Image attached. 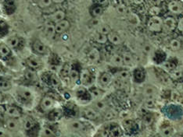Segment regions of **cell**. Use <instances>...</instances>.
<instances>
[{
	"label": "cell",
	"mask_w": 183,
	"mask_h": 137,
	"mask_svg": "<svg viewBox=\"0 0 183 137\" xmlns=\"http://www.w3.org/2000/svg\"><path fill=\"white\" fill-rule=\"evenodd\" d=\"M88 91H89L92 99H95V100L101 98L106 92L105 89L100 87L98 85L97 86H90V87L88 88Z\"/></svg>",
	"instance_id": "cell-13"
},
{
	"label": "cell",
	"mask_w": 183,
	"mask_h": 137,
	"mask_svg": "<svg viewBox=\"0 0 183 137\" xmlns=\"http://www.w3.org/2000/svg\"><path fill=\"white\" fill-rule=\"evenodd\" d=\"M94 40L96 42L99 44H102V45H104L106 44L108 42L107 35L106 34H103V33L98 32V33H96V35L94 36Z\"/></svg>",
	"instance_id": "cell-35"
},
{
	"label": "cell",
	"mask_w": 183,
	"mask_h": 137,
	"mask_svg": "<svg viewBox=\"0 0 183 137\" xmlns=\"http://www.w3.org/2000/svg\"><path fill=\"white\" fill-rule=\"evenodd\" d=\"M177 29V20L172 16H167L163 20V30L172 32Z\"/></svg>",
	"instance_id": "cell-12"
},
{
	"label": "cell",
	"mask_w": 183,
	"mask_h": 137,
	"mask_svg": "<svg viewBox=\"0 0 183 137\" xmlns=\"http://www.w3.org/2000/svg\"><path fill=\"white\" fill-rule=\"evenodd\" d=\"M4 100H5V97H4L3 94L2 93V91H0V104L3 103Z\"/></svg>",
	"instance_id": "cell-49"
},
{
	"label": "cell",
	"mask_w": 183,
	"mask_h": 137,
	"mask_svg": "<svg viewBox=\"0 0 183 137\" xmlns=\"http://www.w3.org/2000/svg\"><path fill=\"white\" fill-rule=\"evenodd\" d=\"M85 125L80 121H73L69 124V128L73 132H82L85 129Z\"/></svg>",
	"instance_id": "cell-29"
},
{
	"label": "cell",
	"mask_w": 183,
	"mask_h": 137,
	"mask_svg": "<svg viewBox=\"0 0 183 137\" xmlns=\"http://www.w3.org/2000/svg\"><path fill=\"white\" fill-rule=\"evenodd\" d=\"M87 59L88 62H92V63L97 62L100 59V51L96 48H92L87 54Z\"/></svg>",
	"instance_id": "cell-25"
},
{
	"label": "cell",
	"mask_w": 183,
	"mask_h": 137,
	"mask_svg": "<svg viewBox=\"0 0 183 137\" xmlns=\"http://www.w3.org/2000/svg\"><path fill=\"white\" fill-rule=\"evenodd\" d=\"M181 130H182V132H183V123L181 124Z\"/></svg>",
	"instance_id": "cell-53"
},
{
	"label": "cell",
	"mask_w": 183,
	"mask_h": 137,
	"mask_svg": "<svg viewBox=\"0 0 183 137\" xmlns=\"http://www.w3.org/2000/svg\"><path fill=\"white\" fill-rule=\"evenodd\" d=\"M2 65L0 64V72H2Z\"/></svg>",
	"instance_id": "cell-52"
},
{
	"label": "cell",
	"mask_w": 183,
	"mask_h": 137,
	"mask_svg": "<svg viewBox=\"0 0 183 137\" xmlns=\"http://www.w3.org/2000/svg\"><path fill=\"white\" fill-rule=\"evenodd\" d=\"M21 42V39L16 35L11 36L7 41V45L10 48H16L20 45Z\"/></svg>",
	"instance_id": "cell-30"
},
{
	"label": "cell",
	"mask_w": 183,
	"mask_h": 137,
	"mask_svg": "<svg viewBox=\"0 0 183 137\" xmlns=\"http://www.w3.org/2000/svg\"><path fill=\"white\" fill-rule=\"evenodd\" d=\"M41 132H42L41 135H42V136H55L56 135L54 131H53L49 127H44Z\"/></svg>",
	"instance_id": "cell-42"
},
{
	"label": "cell",
	"mask_w": 183,
	"mask_h": 137,
	"mask_svg": "<svg viewBox=\"0 0 183 137\" xmlns=\"http://www.w3.org/2000/svg\"><path fill=\"white\" fill-rule=\"evenodd\" d=\"M165 112L169 119H181V117L183 116V109L181 108V105L178 104H171L167 105Z\"/></svg>",
	"instance_id": "cell-1"
},
{
	"label": "cell",
	"mask_w": 183,
	"mask_h": 137,
	"mask_svg": "<svg viewBox=\"0 0 183 137\" xmlns=\"http://www.w3.org/2000/svg\"><path fill=\"white\" fill-rule=\"evenodd\" d=\"M110 62L113 66L117 67V68H120L124 65L123 58H122L121 54H119V53H114L110 57Z\"/></svg>",
	"instance_id": "cell-26"
},
{
	"label": "cell",
	"mask_w": 183,
	"mask_h": 137,
	"mask_svg": "<svg viewBox=\"0 0 183 137\" xmlns=\"http://www.w3.org/2000/svg\"><path fill=\"white\" fill-rule=\"evenodd\" d=\"M36 2H37L38 7L41 9L49 8L53 3L52 0H37Z\"/></svg>",
	"instance_id": "cell-38"
},
{
	"label": "cell",
	"mask_w": 183,
	"mask_h": 137,
	"mask_svg": "<svg viewBox=\"0 0 183 137\" xmlns=\"http://www.w3.org/2000/svg\"><path fill=\"white\" fill-rule=\"evenodd\" d=\"M79 77H80V74L77 72V70H76L74 68H71V73H70V80H71V81H77Z\"/></svg>",
	"instance_id": "cell-43"
},
{
	"label": "cell",
	"mask_w": 183,
	"mask_h": 137,
	"mask_svg": "<svg viewBox=\"0 0 183 137\" xmlns=\"http://www.w3.org/2000/svg\"><path fill=\"white\" fill-rule=\"evenodd\" d=\"M71 65L68 63L65 64L60 70L61 77H62L63 79H64V80L68 79V80L71 81V80H70V73H71Z\"/></svg>",
	"instance_id": "cell-32"
},
{
	"label": "cell",
	"mask_w": 183,
	"mask_h": 137,
	"mask_svg": "<svg viewBox=\"0 0 183 137\" xmlns=\"http://www.w3.org/2000/svg\"><path fill=\"white\" fill-rule=\"evenodd\" d=\"M167 9L173 14L179 15L183 12V4L179 0H171L167 4Z\"/></svg>",
	"instance_id": "cell-10"
},
{
	"label": "cell",
	"mask_w": 183,
	"mask_h": 137,
	"mask_svg": "<svg viewBox=\"0 0 183 137\" xmlns=\"http://www.w3.org/2000/svg\"><path fill=\"white\" fill-rule=\"evenodd\" d=\"M82 114V116L88 120H92V121L100 119V116H101V115H100V112H98V111L93 107L85 108L83 109Z\"/></svg>",
	"instance_id": "cell-8"
},
{
	"label": "cell",
	"mask_w": 183,
	"mask_h": 137,
	"mask_svg": "<svg viewBox=\"0 0 183 137\" xmlns=\"http://www.w3.org/2000/svg\"><path fill=\"white\" fill-rule=\"evenodd\" d=\"M158 131L161 135L163 136H171L175 134V128L172 126L171 123L169 121H163L160 123V126H158Z\"/></svg>",
	"instance_id": "cell-5"
},
{
	"label": "cell",
	"mask_w": 183,
	"mask_h": 137,
	"mask_svg": "<svg viewBox=\"0 0 183 137\" xmlns=\"http://www.w3.org/2000/svg\"><path fill=\"white\" fill-rule=\"evenodd\" d=\"M181 44L179 40L178 39H172L170 42V48L173 51H178L181 48Z\"/></svg>",
	"instance_id": "cell-39"
},
{
	"label": "cell",
	"mask_w": 183,
	"mask_h": 137,
	"mask_svg": "<svg viewBox=\"0 0 183 137\" xmlns=\"http://www.w3.org/2000/svg\"><path fill=\"white\" fill-rule=\"evenodd\" d=\"M24 77H25L26 80L31 82H36L38 80V75L36 73L35 70L32 69V68H28V67L24 71Z\"/></svg>",
	"instance_id": "cell-28"
},
{
	"label": "cell",
	"mask_w": 183,
	"mask_h": 137,
	"mask_svg": "<svg viewBox=\"0 0 183 137\" xmlns=\"http://www.w3.org/2000/svg\"><path fill=\"white\" fill-rule=\"evenodd\" d=\"M160 13H161V9L158 7H153L149 10V14L151 16H158Z\"/></svg>",
	"instance_id": "cell-44"
},
{
	"label": "cell",
	"mask_w": 183,
	"mask_h": 137,
	"mask_svg": "<svg viewBox=\"0 0 183 137\" xmlns=\"http://www.w3.org/2000/svg\"><path fill=\"white\" fill-rule=\"evenodd\" d=\"M92 107L95 108L98 112H104L107 109V104L105 100H102V99H97L96 100V102L94 103Z\"/></svg>",
	"instance_id": "cell-31"
},
{
	"label": "cell",
	"mask_w": 183,
	"mask_h": 137,
	"mask_svg": "<svg viewBox=\"0 0 183 137\" xmlns=\"http://www.w3.org/2000/svg\"><path fill=\"white\" fill-rule=\"evenodd\" d=\"M176 90L178 93H180L181 95H183V83H180L177 84Z\"/></svg>",
	"instance_id": "cell-47"
},
{
	"label": "cell",
	"mask_w": 183,
	"mask_h": 137,
	"mask_svg": "<svg viewBox=\"0 0 183 137\" xmlns=\"http://www.w3.org/2000/svg\"><path fill=\"white\" fill-rule=\"evenodd\" d=\"M5 125H6V127H7V129H9V130L16 131L17 130L18 128H19L20 124L17 118L9 117V118L6 120Z\"/></svg>",
	"instance_id": "cell-27"
},
{
	"label": "cell",
	"mask_w": 183,
	"mask_h": 137,
	"mask_svg": "<svg viewBox=\"0 0 183 137\" xmlns=\"http://www.w3.org/2000/svg\"><path fill=\"white\" fill-rule=\"evenodd\" d=\"M114 77L116 79L120 80H123V81H129L130 80V78L132 77V73H130V71L125 69V68H122L120 69L118 72L114 74Z\"/></svg>",
	"instance_id": "cell-24"
},
{
	"label": "cell",
	"mask_w": 183,
	"mask_h": 137,
	"mask_svg": "<svg viewBox=\"0 0 183 137\" xmlns=\"http://www.w3.org/2000/svg\"><path fill=\"white\" fill-rule=\"evenodd\" d=\"M11 55V49L7 44H0V56L2 58L8 57Z\"/></svg>",
	"instance_id": "cell-33"
},
{
	"label": "cell",
	"mask_w": 183,
	"mask_h": 137,
	"mask_svg": "<svg viewBox=\"0 0 183 137\" xmlns=\"http://www.w3.org/2000/svg\"><path fill=\"white\" fill-rule=\"evenodd\" d=\"M47 78L45 80V82L50 85V86H53V87H57L60 85V80H59V77L53 73H46Z\"/></svg>",
	"instance_id": "cell-23"
},
{
	"label": "cell",
	"mask_w": 183,
	"mask_h": 137,
	"mask_svg": "<svg viewBox=\"0 0 183 137\" xmlns=\"http://www.w3.org/2000/svg\"><path fill=\"white\" fill-rule=\"evenodd\" d=\"M177 30L183 32V16L179 17V19L177 21Z\"/></svg>",
	"instance_id": "cell-46"
},
{
	"label": "cell",
	"mask_w": 183,
	"mask_h": 137,
	"mask_svg": "<svg viewBox=\"0 0 183 137\" xmlns=\"http://www.w3.org/2000/svg\"><path fill=\"white\" fill-rule=\"evenodd\" d=\"M25 62L28 68H32L35 70L38 69V68H40L42 66V62L36 56H30L26 59Z\"/></svg>",
	"instance_id": "cell-14"
},
{
	"label": "cell",
	"mask_w": 183,
	"mask_h": 137,
	"mask_svg": "<svg viewBox=\"0 0 183 137\" xmlns=\"http://www.w3.org/2000/svg\"><path fill=\"white\" fill-rule=\"evenodd\" d=\"M143 94L146 99H156V97L159 94V91L155 86L148 84L146 85L143 88Z\"/></svg>",
	"instance_id": "cell-11"
},
{
	"label": "cell",
	"mask_w": 183,
	"mask_h": 137,
	"mask_svg": "<svg viewBox=\"0 0 183 137\" xmlns=\"http://www.w3.org/2000/svg\"><path fill=\"white\" fill-rule=\"evenodd\" d=\"M132 2L135 5H141L144 2V0H132Z\"/></svg>",
	"instance_id": "cell-48"
},
{
	"label": "cell",
	"mask_w": 183,
	"mask_h": 137,
	"mask_svg": "<svg viewBox=\"0 0 183 137\" xmlns=\"http://www.w3.org/2000/svg\"><path fill=\"white\" fill-rule=\"evenodd\" d=\"M32 49L39 55H46L49 51L48 47L39 40L34 41L32 43Z\"/></svg>",
	"instance_id": "cell-15"
},
{
	"label": "cell",
	"mask_w": 183,
	"mask_h": 137,
	"mask_svg": "<svg viewBox=\"0 0 183 137\" xmlns=\"http://www.w3.org/2000/svg\"><path fill=\"white\" fill-rule=\"evenodd\" d=\"M12 84L7 80H0V91H7L11 89Z\"/></svg>",
	"instance_id": "cell-37"
},
{
	"label": "cell",
	"mask_w": 183,
	"mask_h": 137,
	"mask_svg": "<svg viewBox=\"0 0 183 137\" xmlns=\"http://www.w3.org/2000/svg\"><path fill=\"white\" fill-rule=\"evenodd\" d=\"M4 135H6L5 131L1 130V129H0V136H4Z\"/></svg>",
	"instance_id": "cell-51"
},
{
	"label": "cell",
	"mask_w": 183,
	"mask_h": 137,
	"mask_svg": "<svg viewBox=\"0 0 183 137\" xmlns=\"http://www.w3.org/2000/svg\"><path fill=\"white\" fill-rule=\"evenodd\" d=\"M52 1H53V3L60 4V3H63V2H65L66 0H52Z\"/></svg>",
	"instance_id": "cell-50"
},
{
	"label": "cell",
	"mask_w": 183,
	"mask_h": 137,
	"mask_svg": "<svg viewBox=\"0 0 183 137\" xmlns=\"http://www.w3.org/2000/svg\"><path fill=\"white\" fill-rule=\"evenodd\" d=\"M113 81H114L113 75L107 71H103L100 73L97 77V85L103 89L109 87L113 83Z\"/></svg>",
	"instance_id": "cell-4"
},
{
	"label": "cell",
	"mask_w": 183,
	"mask_h": 137,
	"mask_svg": "<svg viewBox=\"0 0 183 137\" xmlns=\"http://www.w3.org/2000/svg\"><path fill=\"white\" fill-rule=\"evenodd\" d=\"M167 59V54L161 49L157 50L152 55V60L156 64H163Z\"/></svg>",
	"instance_id": "cell-20"
},
{
	"label": "cell",
	"mask_w": 183,
	"mask_h": 137,
	"mask_svg": "<svg viewBox=\"0 0 183 137\" xmlns=\"http://www.w3.org/2000/svg\"><path fill=\"white\" fill-rule=\"evenodd\" d=\"M65 16H66V13H65V12L63 11V10H56V11L53 12V13H51V14H49L48 18L49 20L56 24V23L64 20Z\"/></svg>",
	"instance_id": "cell-17"
},
{
	"label": "cell",
	"mask_w": 183,
	"mask_h": 137,
	"mask_svg": "<svg viewBox=\"0 0 183 137\" xmlns=\"http://www.w3.org/2000/svg\"><path fill=\"white\" fill-rule=\"evenodd\" d=\"M35 122L31 118H27V119L25 120V122L24 123V127L25 129V130L27 131L32 129L35 127Z\"/></svg>",
	"instance_id": "cell-40"
},
{
	"label": "cell",
	"mask_w": 183,
	"mask_h": 137,
	"mask_svg": "<svg viewBox=\"0 0 183 137\" xmlns=\"http://www.w3.org/2000/svg\"><path fill=\"white\" fill-rule=\"evenodd\" d=\"M107 38L108 42L114 45H120L123 43V40L120 34L117 32L113 30H111L107 34Z\"/></svg>",
	"instance_id": "cell-18"
},
{
	"label": "cell",
	"mask_w": 183,
	"mask_h": 137,
	"mask_svg": "<svg viewBox=\"0 0 183 137\" xmlns=\"http://www.w3.org/2000/svg\"><path fill=\"white\" fill-rule=\"evenodd\" d=\"M96 79V75H94L93 73L92 72V70L89 68H85L80 74L81 82L82 84L85 85V86H91L92 83H93Z\"/></svg>",
	"instance_id": "cell-6"
},
{
	"label": "cell",
	"mask_w": 183,
	"mask_h": 137,
	"mask_svg": "<svg viewBox=\"0 0 183 137\" xmlns=\"http://www.w3.org/2000/svg\"><path fill=\"white\" fill-rule=\"evenodd\" d=\"M132 80L135 83H143L146 78V72L143 67H136L133 69L132 73Z\"/></svg>",
	"instance_id": "cell-7"
},
{
	"label": "cell",
	"mask_w": 183,
	"mask_h": 137,
	"mask_svg": "<svg viewBox=\"0 0 183 137\" xmlns=\"http://www.w3.org/2000/svg\"><path fill=\"white\" fill-rule=\"evenodd\" d=\"M18 99L24 103H29L34 100V93L32 91L27 87L19 86L16 91Z\"/></svg>",
	"instance_id": "cell-3"
},
{
	"label": "cell",
	"mask_w": 183,
	"mask_h": 137,
	"mask_svg": "<svg viewBox=\"0 0 183 137\" xmlns=\"http://www.w3.org/2000/svg\"><path fill=\"white\" fill-rule=\"evenodd\" d=\"M56 105V100L51 97H43L40 102V108L41 110L43 112H49V111L53 110V108Z\"/></svg>",
	"instance_id": "cell-9"
},
{
	"label": "cell",
	"mask_w": 183,
	"mask_h": 137,
	"mask_svg": "<svg viewBox=\"0 0 183 137\" xmlns=\"http://www.w3.org/2000/svg\"><path fill=\"white\" fill-rule=\"evenodd\" d=\"M181 101H183V95H182V99H181Z\"/></svg>",
	"instance_id": "cell-54"
},
{
	"label": "cell",
	"mask_w": 183,
	"mask_h": 137,
	"mask_svg": "<svg viewBox=\"0 0 183 137\" xmlns=\"http://www.w3.org/2000/svg\"><path fill=\"white\" fill-rule=\"evenodd\" d=\"M116 116H117V112H115L113 110H110H110L106 109L104 112V118L106 120L114 119Z\"/></svg>",
	"instance_id": "cell-41"
},
{
	"label": "cell",
	"mask_w": 183,
	"mask_h": 137,
	"mask_svg": "<svg viewBox=\"0 0 183 137\" xmlns=\"http://www.w3.org/2000/svg\"><path fill=\"white\" fill-rule=\"evenodd\" d=\"M45 33L48 36L49 38H53L54 34L56 33V30H55V25L52 24L51 21H49V24H47L45 27Z\"/></svg>",
	"instance_id": "cell-34"
},
{
	"label": "cell",
	"mask_w": 183,
	"mask_h": 137,
	"mask_svg": "<svg viewBox=\"0 0 183 137\" xmlns=\"http://www.w3.org/2000/svg\"><path fill=\"white\" fill-rule=\"evenodd\" d=\"M110 31H111V29L108 25H103L101 27H100V30H99V32L103 33V34H106V35H107L108 33H109Z\"/></svg>",
	"instance_id": "cell-45"
},
{
	"label": "cell",
	"mask_w": 183,
	"mask_h": 137,
	"mask_svg": "<svg viewBox=\"0 0 183 137\" xmlns=\"http://www.w3.org/2000/svg\"><path fill=\"white\" fill-rule=\"evenodd\" d=\"M178 60L177 58L172 57L171 59H167L165 62L163 63V66H164V69L165 70H168L170 72H172L173 70L176 69L178 68Z\"/></svg>",
	"instance_id": "cell-16"
},
{
	"label": "cell",
	"mask_w": 183,
	"mask_h": 137,
	"mask_svg": "<svg viewBox=\"0 0 183 137\" xmlns=\"http://www.w3.org/2000/svg\"><path fill=\"white\" fill-rule=\"evenodd\" d=\"M103 13V8L102 6L96 5L92 9L91 14L93 17H98V16H101Z\"/></svg>",
	"instance_id": "cell-36"
},
{
	"label": "cell",
	"mask_w": 183,
	"mask_h": 137,
	"mask_svg": "<svg viewBox=\"0 0 183 137\" xmlns=\"http://www.w3.org/2000/svg\"><path fill=\"white\" fill-rule=\"evenodd\" d=\"M122 58H123V62L124 65L128 67L132 66L135 63V57L133 54L129 51H124L121 53Z\"/></svg>",
	"instance_id": "cell-19"
},
{
	"label": "cell",
	"mask_w": 183,
	"mask_h": 137,
	"mask_svg": "<svg viewBox=\"0 0 183 137\" xmlns=\"http://www.w3.org/2000/svg\"><path fill=\"white\" fill-rule=\"evenodd\" d=\"M0 38H1V36H0Z\"/></svg>",
	"instance_id": "cell-56"
},
{
	"label": "cell",
	"mask_w": 183,
	"mask_h": 137,
	"mask_svg": "<svg viewBox=\"0 0 183 137\" xmlns=\"http://www.w3.org/2000/svg\"><path fill=\"white\" fill-rule=\"evenodd\" d=\"M35 1H37V0H35Z\"/></svg>",
	"instance_id": "cell-55"
},
{
	"label": "cell",
	"mask_w": 183,
	"mask_h": 137,
	"mask_svg": "<svg viewBox=\"0 0 183 137\" xmlns=\"http://www.w3.org/2000/svg\"><path fill=\"white\" fill-rule=\"evenodd\" d=\"M70 26V22L68 20H63L59 21V22L56 23L55 24V30H56V33H63L65 31L69 29Z\"/></svg>",
	"instance_id": "cell-21"
},
{
	"label": "cell",
	"mask_w": 183,
	"mask_h": 137,
	"mask_svg": "<svg viewBox=\"0 0 183 137\" xmlns=\"http://www.w3.org/2000/svg\"><path fill=\"white\" fill-rule=\"evenodd\" d=\"M147 27L152 33H161L163 30V20L159 16H152L148 20Z\"/></svg>",
	"instance_id": "cell-2"
},
{
	"label": "cell",
	"mask_w": 183,
	"mask_h": 137,
	"mask_svg": "<svg viewBox=\"0 0 183 137\" xmlns=\"http://www.w3.org/2000/svg\"><path fill=\"white\" fill-rule=\"evenodd\" d=\"M5 112L9 117H11V118H18L21 116V115H22L21 111L16 106L13 105L7 106V107L6 108Z\"/></svg>",
	"instance_id": "cell-22"
}]
</instances>
